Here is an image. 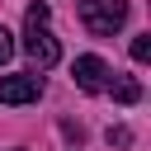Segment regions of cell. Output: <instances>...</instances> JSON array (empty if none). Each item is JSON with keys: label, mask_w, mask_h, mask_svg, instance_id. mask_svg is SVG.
Here are the masks:
<instances>
[{"label": "cell", "mask_w": 151, "mask_h": 151, "mask_svg": "<svg viewBox=\"0 0 151 151\" xmlns=\"http://www.w3.org/2000/svg\"><path fill=\"white\" fill-rule=\"evenodd\" d=\"M80 24L99 38H113L127 24V0H80Z\"/></svg>", "instance_id": "7a4b0ae2"}, {"label": "cell", "mask_w": 151, "mask_h": 151, "mask_svg": "<svg viewBox=\"0 0 151 151\" xmlns=\"http://www.w3.org/2000/svg\"><path fill=\"white\" fill-rule=\"evenodd\" d=\"M42 99V76L28 71V76H0V104H33Z\"/></svg>", "instance_id": "277c9868"}, {"label": "cell", "mask_w": 151, "mask_h": 151, "mask_svg": "<svg viewBox=\"0 0 151 151\" xmlns=\"http://www.w3.org/2000/svg\"><path fill=\"white\" fill-rule=\"evenodd\" d=\"M9 57H14V38H9V28L0 24V66H5Z\"/></svg>", "instance_id": "52a82bcc"}, {"label": "cell", "mask_w": 151, "mask_h": 151, "mask_svg": "<svg viewBox=\"0 0 151 151\" xmlns=\"http://www.w3.org/2000/svg\"><path fill=\"white\" fill-rule=\"evenodd\" d=\"M71 76H76V85L85 90V94H104L109 90V61L104 57H76V66H71Z\"/></svg>", "instance_id": "3957f363"}, {"label": "cell", "mask_w": 151, "mask_h": 151, "mask_svg": "<svg viewBox=\"0 0 151 151\" xmlns=\"http://www.w3.org/2000/svg\"><path fill=\"white\" fill-rule=\"evenodd\" d=\"M47 5L38 0V5H28V14H24V52L38 61V71H47V66H57L61 61V47H57V38H52V28H47Z\"/></svg>", "instance_id": "6da1fadb"}, {"label": "cell", "mask_w": 151, "mask_h": 151, "mask_svg": "<svg viewBox=\"0 0 151 151\" xmlns=\"http://www.w3.org/2000/svg\"><path fill=\"white\" fill-rule=\"evenodd\" d=\"M109 90H113L118 104H137V99H142V85H137V80H109Z\"/></svg>", "instance_id": "5b68a950"}, {"label": "cell", "mask_w": 151, "mask_h": 151, "mask_svg": "<svg viewBox=\"0 0 151 151\" xmlns=\"http://www.w3.org/2000/svg\"><path fill=\"white\" fill-rule=\"evenodd\" d=\"M132 61H151V38H132Z\"/></svg>", "instance_id": "8992f818"}, {"label": "cell", "mask_w": 151, "mask_h": 151, "mask_svg": "<svg viewBox=\"0 0 151 151\" xmlns=\"http://www.w3.org/2000/svg\"><path fill=\"white\" fill-rule=\"evenodd\" d=\"M109 142H113V146H127L132 132H127V127H109Z\"/></svg>", "instance_id": "ba28073f"}]
</instances>
